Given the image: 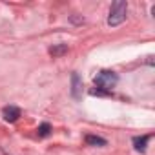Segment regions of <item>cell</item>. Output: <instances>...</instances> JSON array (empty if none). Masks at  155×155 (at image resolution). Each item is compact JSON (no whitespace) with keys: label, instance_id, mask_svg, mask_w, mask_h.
<instances>
[{"label":"cell","instance_id":"6","mask_svg":"<svg viewBox=\"0 0 155 155\" xmlns=\"http://www.w3.org/2000/svg\"><path fill=\"white\" fill-rule=\"evenodd\" d=\"M64 53H68V44H57V46L49 48V55L51 57H60Z\"/></svg>","mask_w":155,"mask_h":155},{"label":"cell","instance_id":"2","mask_svg":"<svg viewBox=\"0 0 155 155\" xmlns=\"http://www.w3.org/2000/svg\"><path fill=\"white\" fill-rule=\"evenodd\" d=\"M117 82H119V77H117L113 71H108V69L101 71V73L97 75V79H95L97 88H99V90H102L104 93H110V91H111V88H115V84H117Z\"/></svg>","mask_w":155,"mask_h":155},{"label":"cell","instance_id":"8","mask_svg":"<svg viewBox=\"0 0 155 155\" xmlns=\"http://www.w3.org/2000/svg\"><path fill=\"white\" fill-rule=\"evenodd\" d=\"M51 133V124L49 122H42L38 126V137H48Z\"/></svg>","mask_w":155,"mask_h":155},{"label":"cell","instance_id":"1","mask_svg":"<svg viewBox=\"0 0 155 155\" xmlns=\"http://www.w3.org/2000/svg\"><path fill=\"white\" fill-rule=\"evenodd\" d=\"M126 13H128V4L124 0H117L111 4L110 9V17H108V24L110 26H119L126 20Z\"/></svg>","mask_w":155,"mask_h":155},{"label":"cell","instance_id":"5","mask_svg":"<svg viewBox=\"0 0 155 155\" xmlns=\"http://www.w3.org/2000/svg\"><path fill=\"white\" fill-rule=\"evenodd\" d=\"M148 140H150V135H142V137H135L133 139V148L137 151H144L146 146H148Z\"/></svg>","mask_w":155,"mask_h":155},{"label":"cell","instance_id":"3","mask_svg":"<svg viewBox=\"0 0 155 155\" xmlns=\"http://www.w3.org/2000/svg\"><path fill=\"white\" fill-rule=\"evenodd\" d=\"M71 95L75 99H81L82 97V79L79 77V73H73L71 75Z\"/></svg>","mask_w":155,"mask_h":155},{"label":"cell","instance_id":"7","mask_svg":"<svg viewBox=\"0 0 155 155\" xmlns=\"http://www.w3.org/2000/svg\"><path fill=\"white\" fill-rule=\"evenodd\" d=\"M86 142L90 146H106V139H102L99 135H86Z\"/></svg>","mask_w":155,"mask_h":155},{"label":"cell","instance_id":"4","mask_svg":"<svg viewBox=\"0 0 155 155\" xmlns=\"http://www.w3.org/2000/svg\"><path fill=\"white\" fill-rule=\"evenodd\" d=\"M2 115H4V120L15 122V120H18V117H20V110H18L17 106H6L4 111H2Z\"/></svg>","mask_w":155,"mask_h":155}]
</instances>
